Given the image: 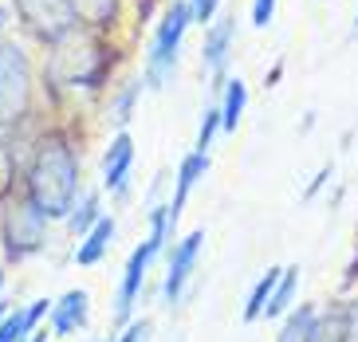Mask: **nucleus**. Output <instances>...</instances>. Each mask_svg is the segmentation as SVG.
Here are the masks:
<instances>
[{"label":"nucleus","instance_id":"obj_1","mask_svg":"<svg viewBox=\"0 0 358 342\" xmlns=\"http://www.w3.org/2000/svg\"><path fill=\"white\" fill-rule=\"evenodd\" d=\"M75 189H79V166L64 138H43L36 150V162L28 169V197L43 217H67L75 208Z\"/></svg>","mask_w":358,"mask_h":342},{"label":"nucleus","instance_id":"obj_2","mask_svg":"<svg viewBox=\"0 0 358 342\" xmlns=\"http://www.w3.org/2000/svg\"><path fill=\"white\" fill-rule=\"evenodd\" d=\"M32 106V67L16 43H0V126L20 122Z\"/></svg>","mask_w":358,"mask_h":342},{"label":"nucleus","instance_id":"obj_3","mask_svg":"<svg viewBox=\"0 0 358 342\" xmlns=\"http://www.w3.org/2000/svg\"><path fill=\"white\" fill-rule=\"evenodd\" d=\"M0 232H4L8 256L24 259V256H32V252L43 248L48 217L32 205V197H8L4 201V213H0Z\"/></svg>","mask_w":358,"mask_h":342},{"label":"nucleus","instance_id":"obj_4","mask_svg":"<svg viewBox=\"0 0 358 342\" xmlns=\"http://www.w3.org/2000/svg\"><path fill=\"white\" fill-rule=\"evenodd\" d=\"M166 236H169L166 208H154V228H150L146 244L134 248V256H130V264H127V276H122V287H118V303H115V319L118 322L130 319V307H134L138 287H142V280H146V271H150V259L158 256V248L166 244Z\"/></svg>","mask_w":358,"mask_h":342},{"label":"nucleus","instance_id":"obj_5","mask_svg":"<svg viewBox=\"0 0 358 342\" xmlns=\"http://www.w3.org/2000/svg\"><path fill=\"white\" fill-rule=\"evenodd\" d=\"M16 12L20 20L48 43H59L71 36L75 28V12L67 0H16Z\"/></svg>","mask_w":358,"mask_h":342},{"label":"nucleus","instance_id":"obj_6","mask_svg":"<svg viewBox=\"0 0 358 342\" xmlns=\"http://www.w3.org/2000/svg\"><path fill=\"white\" fill-rule=\"evenodd\" d=\"M189 4H173L169 16L162 20L158 28V40H154V52H150V83H166V75L173 71L178 63V48H181V36L189 28Z\"/></svg>","mask_w":358,"mask_h":342},{"label":"nucleus","instance_id":"obj_7","mask_svg":"<svg viewBox=\"0 0 358 342\" xmlns=\"http://www.w3.org/2000/svg\"><path fill=\"white\" fill-rule=\"evenodd\" d=\"M201 240H205L201 232H189V236L173 248L169 271H166V303H178L181 287H185V280H189V271H193V259H197V252H201Z\"/></svg>","mask_w":358,"mask_h":342},{"label":"nucleus","instance_id":"obj_8","mask_svg":"<svg viewBox=\"0 0 358 342\" xmlns=\"http://www.w3.org/2000/svg\"><path fill=\"white\" fill-rule=\"evenodd\" d=\"M209 169V157L201 154H189L185 162H181V169H178V193H173V201L166 205V217H169V232L178 228V217H181V208H185V201H189V189H193V181H197L201 173Z\"/></svg>","mask_w":358,"mask_h":342},{"label":"nucleus","instance_id":"obj_9","mask_svg":"<svg viewBox=\"0 0 358 342\" xmlns=\"http://www.w3.org/2000/svg\"><path fill=\"white\" fill-rule=\"evenodd\" d=\"M87 307H91L87 291H67L64 299L52 307V331L59 334V339L75 334V331H79V327L87 322Z\"/></svg>","mask_w":358,"mask_h":342},{"label":"nucleus","instance_id":"obj_10","mask_svg":"<svg viewBox=\"0 0 358 342\" xmlns=\"http://www.w3.org/2000/svg\"><path fill=\"white\" fill-rule=\"evenodd\" d=\"M48 311H52V303L36 299L32 307H20V311L4 315V319H0V342H28V334L36 331V322H40Z\"/></svg>","mask_w":358,"mask_h":342},{"label":"nucleus","instance_id":"obj_11","mask_svg":"<svg viewBox=\"0 0 358 342\" xmlns=\"http://www.w3.org/2000/svg\"><path fill=\"white\" fill-rule=\"evenodd\" d=\"M130 162H134V142H130V134H118L115 142H110V150H106L103 185L106 189H122V181H127V173H130Z\"/></svg>","mask_w":358,"mask_h":342},{"label":"nucleus","instance_id":"obj_12","mask_svg":"<svg viewBox=\"0 0 358 342\" xmlns=\"http://www.w3.org/2000/svg\"><path fill=\"white\" fill-rule=\"evenodd\" d=\"M115 240V220L110 217H99L95 225L87 228L83 244H79V252H75V259H79V268H95L99 259H103L106 244Z\"/></svg>","mask_w":358,"mask_h":342},{"label":"nucleus","instance_id":"obj_13","mask_svg":"<svg viewBox=\"0 0 358 342\" xmlns=\"http://www.w3.org/2000/svg\"><path fill=\"white\" fill-rule=\"evenodd\" d=\"M295 287H299V271L295 268L280 271V280H275V287H272V303L264 307V315H268V319L284 315L287 307H292V299H295Z\"/></svg>","mask_w":358,"mask_h":342},{"label":"nucleus","instance_id":"obj_14","mask_svg":"<svg viewBox=\"0 0 358 342\" xmlns=\"http://www.w3.org/2000/svg\"><path fill=\"white\" fill-rule=\"evenodd\" d=\"M75 12V20H87V24H110L118 12V0H67Z\"/></svg>","mask_w":358,"mask_h":342},{"label":"nucleus","instance_id":"obj_15","mask_svg":"<svg viewBox=\"0 0 358 342\" xmlns=\"http://www.w3.org/2000/svg\"><path fill=\"white\" fill-rule=\"evenodd\" d=\"M229 40H232V20H221L217 28L209 31V40H205V63H209L213 71H221V67H224Z\"/></svg>","mask_w":358,"mask_h":342},{"label":"nucleus","instance_id":"obj_16","mask_svg":"<svg viewBox=\"0 0 358 342\" xmlns=\"http://www.w3.org/2000/svg\"><path fill=\"white\" fill-rule=\"evenodd\" d=\"M244 99H248L244 83L232 79V83L224 87V106H221V126L224 130H236V122H241V114H244Z\"/></svg>","mask_w":358,"mask_h":342},{"label":"nucleus","instance_id":"obj_17","mask_svg":"<svg viewBox=\"0 0 358 342\" xmlns=\"http://www.w3.org/2000/svg\"><path fill=\"white\" fill-rule=\"evenodd\" d=\"M275 280H280V268H268V276H260V283L252 287V295H248V307H244V319H248V322L264 315V307H268V299H272Z\"/></svg>","mask_w":358,"mask_h":342},{"label":"nucleus","instance_id":"obj_18","mask_svg":"<svg viewBox=\"0 0 358 342\" xmlns=\"http://www.w3.org/2000/svg\"><path fill=\"white\" fill-rule=\"evenodd\" d=\"M95 220H99V197H95V193H87L83 205L71 208V232H75V236H87V228L95 225Z\"/></svg>","mask_w":358,"mask_h":342},{"label":"nucleus","instance_id":"obj_19","mask_svg":"<svg viewBox=\"0 0 358 342\" xmlns=\"http://www.w3.org/2000/svg\"><path fill=\"white\" fill-rule=\"evenodd\" d=\"M307 331H311V307H299V315H292L280 342H307Z\"/></svg>","mask_w":358,"mask_h":342},{"label":"nucleus","instance_id":"obj_20","mask_svg":"<svg viewBox=\"0 0 358 342\" xmlns=\"http://www.w3.org/2000/svg\"><path fill=\"white\" fill-rule=\"evenodd\" d=\"M217 126H221V111L213 106V111H205V122H201V134H197V150H201V154L209 150L213 134H217Z\"/></svg>","mask_w":358,"mask_h":342},{"label":"nucleus","instance_id":"obj_21","mask_svg":"<svg viewBox=\"0 0 358 342\" xmlns=\"http://www.w3.org/2000/svg\"><path fill=\"white\" fill-rule=\"evenodd\" d=\"M272 16H275V0H256V4H252V24H256V28H268Z\"/></svg>","mask_w":358,"mask_h":342},{"label":"nucleus","instance_id":"obj_22","mask_svg":"<svg viewBox=\"0 0 358 342\" xmlns=\"http://www.w3.org/2000/svg\"><path fill=\"white\" fill-rule=\"evenodd\" d=\"M217 4H221V0H193L189 16H193V20H201V24H209L213 16H217Z\"/></svg>","mask_w":358,"mask_h":342},{"label":"nucleus","instance_id":"obj_23","mask_svg":"<svg viewBox=\"0 0 358 342\" xmlns=\"http://www.w3.org/2000/svg\"><path fill=\"white\" fill-rule=\"evenodd\" d=\"M146 331H150L146 322H134V327H130V331L122 334V339H118V342H146Z\"/></svg>","mask_w":358,"mask_h":342},{"label":"nucleus","instance_id":"obj_24","mask_svg":"<svg viewBox=\"0 0 358 342\" xmlns=\"http://www.w3.org/2000/svg\"><path fill=\"white\" fill-rule=\"evenodd\" d=\"M28 342H48V331H36V334H28Z\"/></svg>","mask_w":358,"mask_h":342},{"label":"nucleus","instance_id":"obj_25","mask_svg":"<svg viewBox=\"0 0 358 342\" xmlns=\"http://www.w3.org/2000/svg\"><path fill=\"white\" fill-rule=\"evenodd\" d=\"M350 339L358 342V311H355V322H350Z\"/></svg>","mask_w":358,"mask_h":342},{"label":"nucleus","instance_id":"obj_26","mask_svg":"<svg viewBox=\"0 0 358 342\" xmlns=\"http://www.w3.org/2000/svg\"><path fill=\"white\" fill-rule=\"evenodd\" d=\"M4 20H8V12H4V8H0V24H4Z\"/></svg>","mask_w":358,"mask_h":342},{"label":"nucleus","instance_id":"obj_27","mask_svg":"<svg viewBox=\"0 0 358 342\" xmlns=\"http://www.w3.org/2000/svg\"><path fill=\"white\" fill-rule=\"evenodd\" d=\"M355 31H358V20H355Z\"/></svg>","mask_w":358,"mask_h":342}]
</instances>
